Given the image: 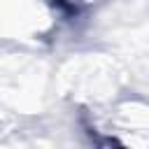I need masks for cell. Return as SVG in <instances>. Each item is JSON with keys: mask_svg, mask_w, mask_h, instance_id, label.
<instances>
[{"mask_svg": "<svg viewBox=\"0 0 149 149\" xmlns=\"http://www.w3.org/2000/svg\"><path fill=\"white\" fill-rule=\"evenodd\" d=\"M42 0H0V30L30 35L42 30Z\"/></svg>", "mask_w": 149, "mask_h": 149, "instance_id": "cell-2", "label": "cell"}, {"mask_svg": "<svg viewBox=\"0 0 149 149\" xmlns=\"http://www.w3.org/2000/svg\"><path fill=\"white\" fill-rule=\"evenodd\" d=\"M109 133L123 149H149V107L123 102L109 116Z\"/></svg>", "mask_w": 149, "mask_h": 149, "instance_id": "cell-1", "label": "cell"}]
</instances>
